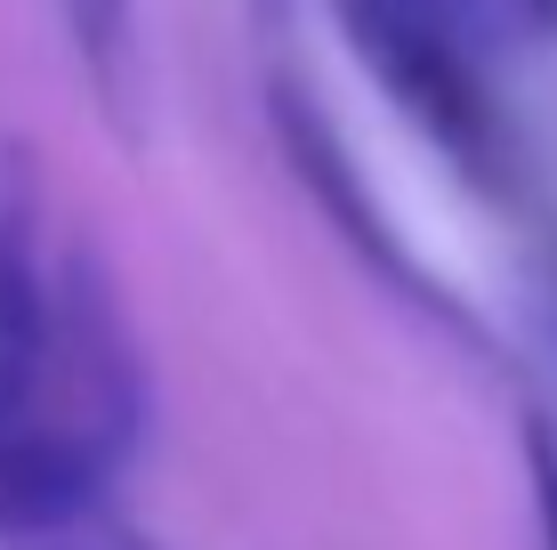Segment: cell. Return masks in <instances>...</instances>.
<instances>
[{"label": "cell", "instance_id": "obj_1", "mask_svg": "<svg viewBox=\"0 0 557 550\" xmlns=\"http://www.w3.org/2000/svg\"><path fill=\"white\" fill-rule=\"evenodd\" d=\"M146 381L113 283L57 252L25 162L0 155V542L113 494Z\"/></svg>", "mask_w": 557, "mask_h": 550}, {"label": "cell", "instance_id": "obj_2", "mask_svg": "<svg viewBox=\"0 0 557 550\" xmlns=\"http://www.w3.org/2000/svg\"><path fill=\"white\" fill-rule=\"evenodd\" d=\"M356 57L372 65V82L388 89V106L405 113L420 138L445 155L469 186H509V138L493 113L476 65L460 57V41L445 33V16L429 0H339Z\"/></svg>", "mask_w": 557, "mask_h": 550}, {"label": "cell", "instance_id": "obj_3", "mask_svg": "<svg viewBox=\"0 0 557 550\" xmlns=\"http://www.w3.org/2000/svg\"><path fill=\"white\" fill-rule=\"evenodd\" d=\"M525 453H533V510H542V550H557V429L533 421Z\"/></svg>", "mask_w": 557, "mask_h": 550}, {"label": "cell", "instance_id": "obj_4", "mask_svg": "<svg viewBox=\"0 0 557 550\" xmlns=\"http://www.w3.org/2000/svg\"><path fill=\"white\" fill-rule=\"evenodd\" d=\"M73 25H82V49L98 57H122V0H73Z\"/></svg>", "mask_w": 557, "mask_h": 550}, {"label": "cell", "instance_id": "obj_5", "mask_svg": "<svg viewBox=\"0 0 557 550\" xmlns=\"http://www.w3.org/2000/svg\"><path fill=\"white\" fill-rule=\"evenodd\" d=\"M525 41H557V0H493Z\"/></svg>", "mask_w": 557, "mask_h": 550}, {"label": "cell", "instance_id": "obj_6", "mask_svg": "<svg viewBox=\"0 0 557 550\" xmlns=\"http://www.w3.org/2000/svg\"><path fill=\"white\" fill-rule=\"evenodd\" d=\"M542 300H549V316H557V259H549V292H542Z\"/></svg>", "mask_w": 557, "mask_h": 550}]
</instances>
